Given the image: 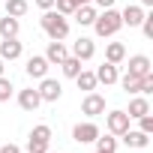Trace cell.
I'll list each match as a JSON object with an SVG mask.
<instances>
[{
    "instance_id": "obj_7",
    "label": "cell",
    "mask_w": 153,
    "mask_h": 153,
    "mask_svg": "<svg viewBox=\"0 0 153 153\" xmlns=\"http://www.w3.org/2000/svg\"><path fill=\"white\" fill-rule=\"evenodd\" d=\"M21 42H18V36H12V39H3V42H0V60H18L21 57Z\"/></svg>"
},
{
    "instance_id": "obj_11",
    "label": "cell",
    "mask_w": 153,
    "mask_h": 153,
    "mask_svg": "<svg viewBox=\"0 0 153 153\" xmlns=\"http://www.w3.org/2000/svg\"><path fill=\"white\" fill-rule=\"evenodd\" d=\"M93 54H96V42L87 39V36H81L78 42L72 45V57H78V60H90Z\"/></svg>"
},
{
    "instance_id": "obj_22",
    "label": "cell",
    "mask_w": 153,
    "mask_h": 153,
    "mask_svg": "<svg viewBox=\"0 0 153 153\" xmlns=\"http://www.w3.org/2000/svg\"><path fill=\"white\" fill-rule=\"evenodd\" d=\"M27 9H30V3H27V0H6V15H12V18L27 15Z\"/></svg>"
},
{
    "instance_id": "obj_19",
    "label": "cell",
    "mask_w": 153,
    "mask_h": 153,
    "mask_svg": "<svg viewBox=\"0 0 153 153\" xmlns=\"http://www.w3.org/2000/svg\"><path fill=\"white\" fill-rule=\"evenodd\" d=\"M75 84H78V90H87V93H90V90H96V84H99V81H96V72L81 69L78 75H75Z\"/></svg>"
},
{
    "instance_id": "obj_25",
    "label": "cell",
    "mask_w": 153,
    "mask_h": 153,
    "mask_svg": "<svg viewBox=\"0 0 153 153\" xmlns=\"http://www.w3.org/2000/svg\"><path fill=\"white\" fill-rule=\"evenodd\" d=\"M96 150H108V153H114V150H117V138H114V135H105V138L99 135V138H96Z\"/></svg>"
},
{
    "instance_id": "obj_5",
    "label": "cell",
    "mask_w": 153,
    "mask_h": 153,
    "mask_svg": "<svg viewBox=\"0 0 153 153\" xmlns=\"http://www.w3.org/2000/svg\"><path fill=\"white\" fill-rule=\"evenodd\" d=\"M39 96H42V102H57L60 99V93H63V87H60V81H54V78H39Z\"/></svg>"
},
{
    "instance_id": "obj_34",
    "label": "cell",
    "mask_w": 153,
    "mask_h": 153,
    "mask_svg": "<svg viewBox=\"0 0 153 153\" xmlns=\"http://www.w3.org/2000/svg\"><path fill=\"white\" fill-rule=\"evenodd\" d=\"M39 9H54V0H36Z\"/></svg>"
},
{
    "instance_id": "obj_26",
    "label": "cell",
    "mask_w": 153,
    "mask_h": 153,
    "mask_svg": "<svg viewBox=\"0 0 153 153\" xmlns=\"http://www.w3.org/2000/svg\"><path fill=\"white\" fill-rule=\"evenodd\" d=\"M9 96H12V81L6 75H0V102H6Z\"/></svg>"
},
{
    "instance_id": "obj_15",
    "label": "cell",
    "mask_w": 153,
    "mask_h": 153,
    "mask_svg": "<svg viewBox=\"0 0 153 153\" xmlns=\"http://www.w3.org/2000/svg\"><path fill=\"white\" fill-rule=\"evenodd\" d=\"M120 21L129 24V27H138V24L144 21V6H126V9L120 12Z\"/></svg>"
},
{
    "instance_id": "obj_24",
    "label": "cell",
    "mask_w": 153,
    "mask_h": 153,
    "mask_svg": "<svg viewBox=\"0 0 153 153\" xmlns=\"http://www.w3.org/2000/svg\"><path fill=\"white\" fill-rule=\"evenodd\" d=\"M30 138H33V141H45V144H48V141H51V126H45V123L33 126V129H30Z\"/></svg>"
},
{
    "instance_id": "obj_4",
    "label": "cell",
    "mask_w": 153,
    "mask_h": 153,
    "mask_svg": "<svg viewBox=\"0 0 153 153\" xmlns=\"http://www.w3.org/2000/svg\"><path fill=\"white\" fill-rule=\"evenodd\" d=\"M72 138L78 141V144H90V141H96V138H99V126H96L93 120H87V123H75Z\"/></svg>"
},
{
    "instance_id": "obj_6",
    "label": "cell",
    "mask_w": 153,
    "mask_h": 153,
    "mask_svg": "<svg viewBox=\"0 0 153 153\" xmlns=\"http://www.w3.org/2000/svg\"><path fill=\"white\" fill-rule=\"evenodd\" d=\"M129 114L126 111H111V114H105V123H108V132L111 135H123L126 129H129Z\"/></svg>"
},
{
    "instance_id": "obj_28",
    "label": "cell",
    "mask_w": 153,
    "mask_h": 153,
    "mask_svg": "<svg viewBox=\"0 0 153 153\" xmlns=\"http://www.w3.org/2000/svg\"><path fill=\"white\" fill-rule=\"evenodd\" d=\"M45 150H48L45 141H33V138H27V153H45Z\"/></svg>"
},
{
    "instance_id": "obj_18",
    "label": "cell",
    "mask_w": 153,
    "mask_h": 153,
    "mask_svg": "<svg viewBox=\"0 0 153 153\" xmlns=\"http://www.w3.org/2000/svg\"><path fill=\"white\" fill-rule=\"evenodd\" d=\"M18 30H21L18 18H12V15H3V18H0V36H3V39H12V36H18Z\"/></svg>"
},
{
    "instance_id": "obj_37",
    "label": "cell",
    "mask_w": 153,
    "mask_h": 153,
    "mask_svg": "<svg viewBox=\"0 0 153 153\" xmlns=\"http://www.w3.org/2000/svg\"><path fill=\"white\" fill-rule=\"evenodd\" d=\"M141 6H153V0H141Z\"/></svg>"
},
{
    "instance_id": "obj_14",
    "label": "cell",
    "mask_w": 153,
    "mask_h": 153,
    "mask_svg": "<svg viewBox=\"0 0 153 153\" xmlns=\"http://www.w3.org/2000/svg\"><path fill=\"white\" fill-rule=\"evenodd\" d=\"M123 141H126L129 147L144 150V147L150 144V135H147V132H141V129H126V132H123Z\"/></svg>"
},
{
    "instance_id": "obj_1",
    "label": "cell",
    "mask_w": 153,
    "mask_h": 153,
    "mask_svg": "<svg viewBox=\"0 0 153 153\" xmlns=\"http://www.w3.org/2000/svg\"><path fill=\"white\" fill-rule=\"evenodd\" d=\"M39 24H42V30L48 33V39H66V36H69V21H66V15H60L57 9H42Z\"/></svg>"
},
{
    "instance_id": "obj_20",
    "label": "cell",
    "mask_w": 153,
    "mask_h": 153,
    "mask_svg": "<svg viewBox=\"0 0 153 153\" xmlns=\"http://www.w3.org/2000/svg\"><path fill=\"white\" fill-rule=\"evenodd\" d=\"M123 57H126V45H123V42H111V45L105 48V60H108V63H120Z\"/></svg>"
},
{
    "instance_id": "obj_29",
    "label": "cell",
    "mask_w": 153,
    "mask_h": 153,
    "mask_svg": "<svg viewBox=\"0 0 153 153\" xmlns=\"http://www.w3.org/2000/svg\"><path fill=\"white\" fill-rule=\"evenodd\" d=\"M138 27L144 30V36H147V39H153V15H144V21H141Z\"/></svg>"
},
{
    "instance_id": "obj_16",
    "label": "cell",
    "mask_w": 153,
    "mask_h": 153,
    "mask_svg": "<svg viewBox=\"0 0 153 153\" xmlns=\"http://www.w3.org/2000/svg\"><path fill=\"white\" fill-rule=\"evenodd\" d=\"M75 21H78L81 27H87V24H93V18H96V6L93 3H84V6H75Z\"/></svg>"
},
{
    "instance_id": "obj_23",
    "label": "cell",
    "mask_w": 153,
    "mask_h": 153,
    "mask_svg": "<svg viewBox=\"0 0 153 153\" xmlns=\"http://www.w3.org/2000/svg\"><path fill=\"white\" fill-rule=\"evenodd\" d=\"M120 81V87L126 90V93H141V78H132V75H123V78H117Z\"/></svg>"
},
{
    "instance_id": "obj_31",
    "label": "cell",
    "mask_w": 153,
    "mask_h": 153,
    "mask_svg": "<svg viewBox=\"0 0 153 153\" xmlns=\"http://www.w3.org/2000/svg\"><path fill=\"white\" fill-rule=\"evenodd\" d=\"M138 120H141V132L153 135V117H150V114H144V117H138Z\"/></svg>"
},
{
    "instance_id": "obj_17",
    "label": "cell",
    "mask_w": 153,
    "mask_h": 153,
    "mask_svg": "<svg viewBox=\"0 0 153 153\" xmlns=\"http://www.w3.org/2000/svg\"><path fill=\"white\" fill-rule=\"evenodd\" d=\"M126 114L138 120V117H144V114H150V102H147L144 96H132V99H129V111H126Z\"/></svg>"
},
{
    "instance_id": "obj_3",
    "label": "cell",
    "mask_w": 153,
    "mask_h": 153,
    "mask_svg": "<svg viewBox=\"0 0 153 153\" xmlns=\"http://www.w3.org/2000/svg\"><path fill=\"white\" fill-rule=\"evenodd\" d=\"M81 114H87V117H99V114H105V96H99V93H87L84 99H81Z\"/></svg>"
},
{
    "instance_id": "obj_10",
    "label": "cell",
    "mask_w": 153,
    "mask_h": 153,
    "mask_svg": "<svg viewBox=\"0 0 153 153\" xmlns=\"http://www.w3.org/2000/svg\"><path fill=\"white\" fill-rule=\"evenodd\" d=\"M18 105H21L24 111H36V108L42 105V96H39V90H36V87H27V90H21V93H18Z\"/></svg>"
},
{
    "instance_id": "obj_12",
    "label": "cell",
    "mask_w": 153,
    "mask_h": 153,
    "mask_svg": "<svg viewBox=\"0 0 153 153\" xmlns=\"http://www.w3.org/2000/svg\"><path fill=\"white\" fill-rule=\"evenodd\" d=\"M48 66H51V63L45 60V54H42V57L36 54V57H30V60H27V66H24V69H27L30 78H45V75H48Z\"/></svg>"
},
{
    "instance_id": "obj_9",
    "label": "cell",
    "mask_w": 153,
    "mask_h": 153,
    "mask_svg": "<svg viewBox=\"0 0 153 153\" xmlns=\"http://www.w3.org/2000/svg\"><path fill=\"white\" fill-rule=\"evenodd\" d=\"M66 57H69V51H66L63 39H51V42H48V51H45V60H48V63H57V66H60V63H63Z\"/></svg>"
},
{
    "instance_id": "obj_27",
    "label": "cell",
    "mask_w": 153,
    "mask_h": 153,
    "mask_svg": "<svg viewBox=\"0 0 153 153\" xmlns=\"http://www.w3.org/2000/svg\"><path fill=\"white\" fill-rule=\"evenodd\" d=\"M54 6H57L60 15H72V12H75V3H72V0H54Z\"/></svg>"
},
{
    "instance_id": "obj_21",
    "label": "cell",
    "mask_w": 153,
    "mask_h": 153,
    "mask_svg": "<svg viewBox=\"0 0 153 153\" xmlns=\"http://www.w3.org/2000/svg\"><path fill=\"white\" fill-rule=\"evenodd\" d=\"M60 69H63V75H66V78H75V75H78L84 66H81V60H78V57H72V54H69V57L60 63Z\"/></svg>"
},
{
    "instance_id": "obj_35",
    "label": "cell",
    "mask_w": 153,
    "mask_h": 153,
    "mask_svg": "<svg viewBox=\"0 0 153 153\" xmlns=\"http://www.w3.org/2000/svg\"><path fill=\"white\" fill-rule=\"evenodd\" d=\"M75 6H84V3H93V0H72Z\"/></svg>"
},
{
    "instance_id": "obj_30",
    "label": "cell",
    "mask_w": 153,
    "mask_h": 153,
    "mask_svg": "<svg viewBox=\"0 0 153 153\" xmlns=\"http://www.w3.org/2000/svg\"><path fill=\"white\" fill-rule=\"evenodd\" d=\"M141 93H153V72L141 75Z\"/></svg>"
},
{
    "instance_id": "obj_33",
    "label": "cell",
    "mask_w": 153,
    "mask_h": 153,
    "mask_svg": "<svg viewBox=\"0 0 153 153\" xmlns=\"http://www.w3.org/2000/svg\"><path fill=\"white\" fill-rule=\"evenodd\" d=\"M93 3H96L99 9H111V6H114V0H93Z\"/></svg>"
},
{
    "instance_id": "obj_8",
    "label": "cell",
    "mask_w": 153,
    "mask_h": 153,
    "mask_svg": "<svg viewBox=\"0 0 153 153\" xmlns=\"http://www.w3.org/2000/svg\"><path fill=\"white\" fill-rule=\"evenodd\" d=\"M147 72H150V57H147V54H132V57H129V72H126V75L141 78V75H147Z\"/></svg>"
},
{
    "instance_id": "obj_2",
    "label": "cell",
    "mask_w": 153,
    "mask_h": 153,
    "mask_svg": "<svg viewBox=\"0 0 153 153\" xmlns=\"http://www.w3.org/2000/svg\"><path fill=\"white\" fill-rule=\"evenodd\" d=\"M123 27V21H120V12L111 6V9H102V12H96V18H93V30H96V36H114L117 30Z\"/></svg>"
},
{
    "instance_id": "obj_13",
    "label": "cell",
    "mask_w": 153,
    "mask_h": 153,
    "mask_svg": "<svg viewBox=\"0 0 153 153\" xmlns=\"http://www.w3.org/2000/svg\"><path fill=\"white\" fill-rule=\"evenodd\" d=\"M117 78H120V72H117V63H102L99 69H96V81L99 84H117Z\"/></svg>"
},
{
    "instance_id": "obj_38",
    "label": "cell",
    "mask_w": 153,
    "mask_h": 153,
    "mask_svg": "<svg viewBox=\"0 0 153 153\" xmlns=\"http://www.w3.org/2000/svg\"><path fill=\"white\" fill-rule=\"evenodd\" d=\"M96 153H108V150H96Z\"/></svg>"
},
{
    "instance_id": "obj_32",
    "label": "cell",
    "mask_w": 153,
    "mask_h": 153,
    "mask_svg": "<svg viewBox=\"0 0 153 153\" xmlns=\"http://www.w3.org/2000/svg\"><path fill=\"white\" fill-rule=\"evenodd\" d=\"M0 153H21V150H18V144H3Z\"/></svg>"
},
{
    "instance_id": "obj_36",
    "label": "cell",
    "mask_w": 153,
    "mask_h": 153,
    "mask_svg": "<svg viewBox=\"0 0 153 153\" xmlns=\"http://www.w3.org/2000/svg\"><path fill=\"white\" fill-rule=\"evenodd\" d=\"M3 69H6V60H0V75H3Z\"/></svg>"
}]
</instances>
